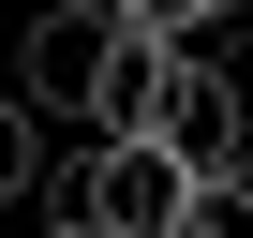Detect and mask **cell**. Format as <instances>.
<instances>
[{
	"instance_id": "cell-1",
	"label": "cell",
	"mask_w": 253,
	"mask_h": 238,
	"mask_svg": "<svg viewBox=\"0 0 253 238\" xmlns=\"http://www.w3.org/2000/svg\"><path fill=\"white\" fill-rule=\"evenodd\" d=\"M30 194H45V208H75L89 238H179L194 164H179L164 134H75V164H45Z\"/></svg>"
},
{
	"instance_id": "cell-2",
	"label": "cell",
	"mask_w": 253,
	"mask_h": 238,
	"mask_svg": "<svg viewBox=\"0 0 253 238\" xmlns=\"http://www.w3.org/2000/svg\"><path fill=\"white\" fill-rule=\"evenodd\" d=\"M89 75H104V0H45L15 45V104L45 134H89Z\"/></svg>"
},
{
	"instance_id": "cell-3",
	"label": "cell",
	"mask_w": 253,
	"mask_h": 238,
	"mask_svg": "<svg viewBox=\"0 0 253 238\" xmlns=\"http://www.w3.org/2000/svg\"><path fill=\"white\" fill-rule=\"evenodd\" d=\"M179 30H134V15H119V0H104V75H89V134H149V119H164V89H179Z\"/></svg>"
},
{
	"instance_id": "cell-4",
	"label": "cell",
	"mask_w": 253,
	"mask_h": 238,
	"mask_svg": "<svg viewBox=\"0 0 253 238\" xmlns=\"http://www.w3.org/2000/svg\"><path fill=\"white\" fill-rule=\"evenodd\" d=\"M149 134H164L179 164H223V149H238V75H223L209 45L179 60V89H164V119H149Z\"/></svg>"
},
{
	"instance_id": "cell-5",
	"label": "cell",
	"mask_w": 253,
	"mask_h": 238,
	"mask_svg": "<svg viewBox=\"0 0 253 238\" xmlns=\"http://www.w3.org/2000/svg\"><path fill=\"white\" fill-rule=\"evenodd\" d=\"M179 238H253V164H194V194H179Z\"/></svg>"
},
{
	"instance_id": "cell-6",
	"label": "cell",
	"mask_w": 253,
	"mask_h": 238,
	"mask_svg": "<svg viewBox=\"0 0 253 238\" xmlns=\"http://www.w3.org/2000/svg\"><path fill=\"white\" fill-rule=\"evenodd\" d=\"M30 179H45V119H30V104H15V75H0V208H15V194H30Z\"/></svg>"
},
{
	"instance_id": "cell-7",
	"label": "cell",
	"mask_w": 253,
	"mask_h": 238,
	"mask_svg": "<svg viewBox=\"0 0 253 238\" xmlns=\"http://www.w3.org/2000/svg\"><path fill=\"white\" fill-rule=\"evenodd\" d=\"M45 238H89V223H75V208H45Z\"/></svg>"
}]
</instances>
